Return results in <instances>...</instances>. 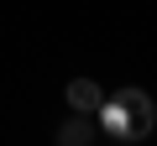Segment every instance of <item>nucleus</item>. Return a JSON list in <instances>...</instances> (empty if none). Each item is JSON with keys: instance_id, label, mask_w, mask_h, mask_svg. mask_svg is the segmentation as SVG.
<instances>
[{"instance_id": "obj_1", "label": "nucleus", "mask_w": 157, "mask_h": 146, "mask_svg": "<svg viewBox=\"0 0 157 146\" xmlns=\"http://www.w3.org/2000/svg\"><path fill=\"white\" fill-rule=\"evenodd\" d=\"M94 120H100V130L110 136V141H121V146H131V141H147V130L136 125V115H131V104L115 94V99H105L100 110H94Z\"/></svg>"}, {"instance_id": "obj_2", "label": "nucleus", "mask_w": 157, "mask_h": 146, "mask_svg": "<svg viewBox=\"0 0 157 146\" xmlns=\"http://www.w3.org/2000/svg\"><path fill=\"white\" fill-rule=\"evenodd\" d=\"M63 99H68V110H78V115H94V110L105 104V94H100L94 78H73V84L63 89Z\"/></svg>"}, {"instance_id": "obj_3", "label": "nucleus", "mask_w": 157, "mask_h": 146, "mask_svg": "<svg viewBox=\"0 0 157 146\" xmlns=\"http://www.w3.org/2000/svg\"><path fill=\"white\" fill-rule=\"evenodd\" d=\"M58 141H63V146H89V141H94V125H89V115H78V110H73V115L58 125Z\"/></svg>"}, {"instance_id": "obj_4", "label": "nucleus", "mask_w": 157, "mask_h": 146, "mask_svg": "<svg viewBox=\"0 0 157 146\" xmlns=\"http://www.w3.org/2000/svg\"><path fill=\"white\" fill-rule=\"evenodd\" d=\"M121 99L131 104V115H136V125H141V130L152 136V125H157V110H152V99H147L141 89H121Z\"/></svg>"}]
</instances>
